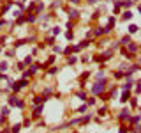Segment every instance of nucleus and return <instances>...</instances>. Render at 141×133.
Returning a JSON list of instances; mask_svg holds the SVG:
<instances>
[{"mask_svg": "<svg viewBox=\"0 0 141 133\" xmlns=\"http://www.w3.org/2000/svg\"><path fill=\"white\" fill-rule=\"evenodd\" d=\"M2 114H4V116H7V114H9V108L5 106V108H2Z\"/></svg>", "mask_w": 141, "mask_h": 133, "instance_id": "11", "label": "nucleus"}, {"mask_svg": "<svg viewBox=\"0 0 141 133\" xmlns=\"http://www.w3.org/2000/svg\"><path fill=\"white\" fill-rule=\"evenodd\" d=\"M124 18H125V20H131V18H132V12H131V11H125V12H124Z\"/></svg>", "mask_w": 141, "mask_h": 133, "instance_id": "6", "label": "nucleus"}, {"mask_svg": "<svg viewBox=\"0 0 141 133\" xmlns=\"http://www.w3.org/2000/svg\"><path fill=\"white\" fill-rule=\"evenodd\" d=\"M122 43H124V44H129V43H131V37H129V36H127V37H124Z\"/></svg>", "mask_w": 141, "mask_h": 133, "instance_id": "9", "label": "nucleus"}, {"mask_svg": "<svg viewBox=\"0 0 141 133\" xmlns=\"http://www.w3.org/2000/svg\"><path fill=\"white\" fill-rule=\"evenodd\" d=\"M19 130H21V124H14V126H12V131H11V133H18Z\"/></svg>", "mask_w": 141, "mask_h": 133, "instance_id": "4", "label": "nucleus"}, {"mask_svg": "<svg viewBox=\"0 0 141 133\" xmlns=\"http://www.w3.org/2000/svg\"><path fill=\"white\" fill-rule=\"evenodd\" d=\"M139 122V117H132V124H138Z\"/></svg>", "mask_w": 141, "mask_h": 133, "instance_id": "12", "label": "nucleus"}, {"mask_svg": "<svg viewBox=\"0 0 141 133\" xmlns=\"http://www.w3.org/2000/svg\"><path fill=\"white\" fill-rule=\"evenodd\" d=\"M129 32H131V34L138 32V25H131V27H129Z\"/></svg>", "mask_w": 141, "mask_h": 133, "instance_id": "7", "label": "nucleus"}, {"mask_svg": "<svg viewBox=\"0 0 141 133\" xmlns=\"http://www.w3.org/2000/svg\"><path fill=\"white\" fill-rule=\"evenodd\" d=\"M129 50H131V52H136L138 46H136V44H129Z\"/></svg>", "mask_w": 141, "mask_h": 133, "instance_id": "10", "label": "nucleus"}, {"mask_svg": "<svg viewBox=\"0 0 141 133\" xmlns=\"http://www.w3.org/2000/svg\"><path fill=\"white\" fill-rule=\"evenodd\" d=\"M129 117H131V114H129L127 110H124V112H122V116H120V119H129Z\"/></svg>", "mask_w": 141, "mask_h": 133, "instance_id": "3", "label": "nucleus"}, {"mask_svg": "<svg viewBox=\"0 0 141 133\" xmlns=\"http://www.w3.org/2000/svg\"><path fill=\"white\" fill-rule=\"evenodd\" d=\"M120 133H127V128H125V126H122V130H120Z\"/></svg>", "mask_w": 141, "mask_h": 133, "instance_id": "13", "label": "nucleus"}, {"mask_svg": "<svg viewBox=\"0 0 141 133\" xmlns=\"http://www.w3.org/2000/svg\"><path fill=\"white\" fill-rule=\"evenodd\" d=\"M129 98H131V94L125 90V92H124V96H122V101H129Z\"/></svg>", "mask_w": 141, "mask_h": 133, "instance_id": "5", "label": "nucleus"}, {"mask_svg": "<svg viewBox=\"0 0 141 133\" xmlns=\"http://www.w3.org/2000/svg\"><path fill=\"white\" fill-rule=\"evenodd\" d=\"M9 103H11V105H14V106H19V108L23 106V101H19V100H18V98H14V96H11V98H9Z\"/></svg>", "mask_w": 141, "mask_h": 133, "instance_id": "2", "label": "nucleus"}, {"mask_svg": "<svg viewBox=\"0 0 141 133\" xmlns=\"http://www.w3.org/2000/svg\"><path fill=\"white\" fill-rule=\"evenodd\" d=\"M69 16H71V18H78V11H76V9H74V11H69Z\"/></svg>", "mask_w": 141, "mask_h": 133, "instance_id": "8", "label": "nucleus"}, {"mask_svg": "<svg viewBox=\"0 0 141 133\" xmlns=\"http://www.w3.org/2000/svg\"><path fill=\"white\" fill-rule=\"evenodd\" d=\"M104 87H106V82L102 80V82H97V84H95V87H94L92 90H94L95 94H99V92H102V90H104Z\"/></svg>", "mask_w": 141, "mask_h": 133, "instance_id": "1", "label": "nucleus"}]
</instances>
